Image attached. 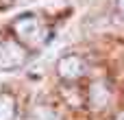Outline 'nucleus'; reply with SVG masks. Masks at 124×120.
I'll return each mask as SVG.
<instances>
[{"mask_svg": "<svg viewBox=\"0 0 124 120\" xmlns=\"http://www.w3.org/2000/svg\"><path fill=\"white\" fill-rule=\"evenodd\" d=\"M92 103H94L96 107H102V105L107 103V92H105L102 85H94V87H92Z\"/></svg>", "mask_w": 124, "mask_h": 120, "instance_id": "nucleus-5", "label": "nucleus"}, {"mask_svg": "<svg viewBox=\"0 0 124 120\" xmlns=\"http://www.w3.org/2000/svg\"><path fill=\"white\" fill-rule=\"evenodd\" d=\"M118 2H120V7H122V9H124V0H118Z\"/></svg>", "mask_w": 124, "mask_h": 120, "instance_id": "nucleus-6", "label": "nucleus"}, {"mask_svg": "<svg viewBox=\"0 0 124 120\" xmlns=\"http://www.w3.org/2000/svg\"><path fill=\"white\" fill-rule=\"evenodd\" d=\"M120 120H124V116H122V118H120Z\"/></svg>", "mask_w": 124, "mask_h": 120, "instance_id": "nucleus-7", "label": "nucleus"}, {"mask_svg": "<svg viewBox=\"0 0 124 120\" xmlns=\"http://www.w3.org/2000/svg\"><path fill=\"white\" fill-rule=\"evenodd\" d=\"M22 57H24L22 48H17L15 44H7L0 52V66H15L22 61Z\"/></svg>", "mask_w": 124, "mask_h": 120, "instance_id": "nucleus-2", "label": "nucleus"}, {"mask_svg": "<svg viewBox=\"0 0 124 120\" xmlns=\"http://www.w3.org/2000/svg\"><path fill=\"white\" fill-rule=\"evenodd\" d=\"M13 118V101L9 96L0 98V120H11Z\"/></svg>", "mask_w": 124, "mask_h": 120, "instance_id": "nucleus-4", "label": "nucleus"}, {"mask_svg": "<svg viewBox=\"0 0 124 120\" xmlns=\"http://www.w3.org/2000/svg\"><path fill=\"white\" fill-rule=\"evenodd\" d=\"M15 31H17L22 37L31 39V37L37 33V20H35V17H24V20H20V22L15 24Z\"/></svg>", "mask_w": 124, "mask_h": 120, "instance_id": "nucleus-3", "label": "nucleus"}, {"mask_svg": "<svg viewBox=\"0 0 124 120\" xmlns=\"http://www.w3.org/2000/svg\"><path fill=\"white\" fill-rule=\"evenodd\" d=\"M81 70H83V66H81V61H78L76 57H65V59H61V63H59V74L65 77V79L78 77Z\"/></svg>", "mask_w": 124, "mask_h": 120, "instance_id": "nucleus-1", "label": "nucleus"}]
</instances>
